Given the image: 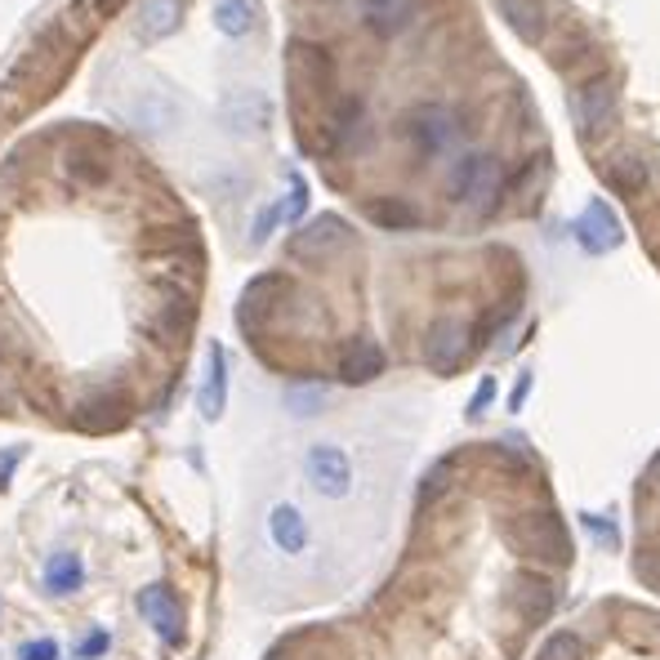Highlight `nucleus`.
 Wrapping results in <instances>:
<instances>
[{"mask_svg":"<svg viewBox=\"0 0 660 660\" xmlns=\"http://www.w3.org/2000/svg\"><path fill=\"white\" fill-rule=\"evenodd\" d=\"M192 299L187 295H170V299H161V308L152 312V321H148V335L157 340V344H166V349H174V344H183L187 340V330H192Z\"/></svg>","mask_w":660,"mask_h":660,"instance_id":"nucleus-10","label":"nucleus"},{"mask_svg":"<svg viewBox=\"0 0 660 660\" xmlns=\"http://www.w3.org/2000/svg\"><path fill=\"white\" fill-rule=\"evenodd\" d=\"M491 398H496V379H482V388L474 392V402H469V420H478L491 407Z\"/></svg>","mask_w":660,"mask_h":660,"instance_id":"nucleus-23","label":"nucleus"},{"mask_svg":"<svg viewBox=\"0 0 660 660\" xmlns=\"http://www.w3.org/2000/svg\"><path fill=\"white\" fill-rule=\"evenodd\" d=\"M540 660H589V642L576 629H558V634L545 638Z\"/></svg>","mask_w":660,"mask_h":660,"instance_id":"nucleus-17","label":"nucleus"},{"mask_svg":"<svg viewBox=\"0 0 660 660\" xmlns=\"http://www.w3.org/2000/svg\"><path fill=\"white\" fill-rule=\"evenodd\" d=\"M228 121H232V129H241V135H250V129H263V125H269V99H259V94H232Z\"/></svg>","mask_w":660,"mask_h":660,"instance_id":"nucleus-16","label":"nucleus"},{"mask_svg":"<svg viewBox=\"0 0 660 660\" xmlns=\"http://www.w3.org/2000/svg\"><path fill=\"white\" fill-rule=\"evenodd\" d=\"M384 366H388V353H384L375 340H366V335L349 340V344L340 349V357H335V375H340L344 384H371L375 375H384Z\"/></svg>","mask_w":660,"mask_h":660,"instance_id":"nucleus-8","label":"nucleus"},{"mask_svg":"<svg viewBox=\"0 0 660 660\" xmlns=\"http://www.w3.org/2000/svg\"><path fill=\"white\" fill-rule=\"evenodd\" d=\"M558 599H562V584H558L554 567H536V562H532V571H517L513 607H517V616H522L526 625L549 621L554 607H558Z\"/></svg>","mask_w":660,"mask_h":660,"instance_id":"nucleus-3","label":"nucleus"},{"mask_svg":"<svg viewBox=\"0 0 660 660\" xmlns=\"http://www.w3.org/2000/svg\"><path fill=\"white\" fill-rule=\"evenodd\" d=\"M269 540H273V549H277V554H286V558L308 554V540H312L308 517H304L291 500H282V504H273V509H269Z\"/></svg>","mask_w":660,"mask_h":660,"instance_id":"nucleus-7","label":"nucleus"},{"mask_svg":"<svg viewBox=\"0 0 660 660\" xmlns=\"http://www.w3.org/2000/svg\"><path fill=\"white\" fill-rule=\"evenodd\" d=\"M183 19V0H139V36L144 41H166Z\"/></svg>","mask_w":660,"mask_h":660,"instance_id":"nucleus-12","label":"nucleus"},{"mask_svg":"<svg viewBox=\"0 0 660 660\" xmlns=\"http://www.w3.org/2000/svg\"><path fill=\"white\" fill-rule=\"evenodd\" d=\"M41 580H45V589L49 593H77L81 584H86V562H81V554H49V562H45V571H41Z\"/></svg>","mask_w":660,"mask_h":660,"instance_id":"nucleus-13","label":"nucleus"},{"mask_svg":"<svg viewBox=\"0 0 660 660\" xmlns=\"http://www.w3.org/2000/svg\"><path fill=\"white\" fill-rule=\"evenodd\" d=\"M107 642H112V638H107V629H94V634H86V638H81L77 656H81V660H94V656H103V651H107Z\"/></svg>","mask_w":660,"mask_h":660,"instance_id":"nucleus-22","label":"nucleus"},{"mask_svg":"<svg viewBox=\"0 0 660 660\" xmlns=\"http://www.w3.org/2000/svg\"><path fill=\"white\" fill-rule=\"evenodd\" d=\"M576 241L589 254H612L625 241V224H621V215H612L607 202H589V210L576 219Z\"/></svg>","mask_w":660,"mask_h":660,"instance_id":"nucleus-6","label":"nucleus"},{"mask_svg":"<svg viewBox=\"0 0 660 660\" xmlns=\"http://www.w3.org/2000/svg\"><path fill=\"white\" fill-rule=\"evenodd\" d=\"M215 27L232 41L259 27V0H215Z\"/></svg>","mask_w":660,"mask_h":660,"instance_id":"nucleus-15","label":"nucleus"},{"mask_svg":"<svg viewBox=\"0 0 660 660\" xmlns=\"http://www.w3.org/2000/svg\"><path fill=\"white\" fill-rule=\"evenodd\" d=\"M562 86L589 174L660 273V0H491Z\"/></svg>","mask_w":660,"mask_h":660,"instance_id":"nucleus-1","label":"nucleus"},{"mask_svg":"<svg viewBox=\"0 0 660 660\" xmlns=\"http://www.w3.org/2000/svg\"><path fill=\"white\" fill-rule=\"evenodd\" d=\"M584 526H589V532L599 536L603 545H616V532H612V522H607V517H584Z\"/></svg>","mask_w":660,"mask_h":660,"instance_id":"nucleus-25","label":"nucleus"},{"mask_svg":"<svg viewBox=\"0 0 660 660\" xmlns=\"http://www.w3.org/2000/svg\"><path fill=\"white\" fill-rule=\"evenodd\" d=\"M224 407H228V353L224 344H210L206 375H202V388H196V411H202V420H219Z\"/></svg>","mask_w":660,"mask_h":660,"instance_id":"nucleus-9","label":"nucleus"},{"mask_svg":"<svg viewBox=\"0 0 660 660\" xmlns=\"http://www.w3.org/2000/svg\"><path fill=\"white\" fill-rule=\"evenodd\" d=\"M304 478L321 500H344L353 491V459L335 442H312L304 451Z\"/></svg>","mask_w":660,"mask_h":660,"instance_id":"nucleus-2","label":"nucleus"},{"mask_svg":"<svg viewBox=\"0 0 660 660\" xmlns=\"http://www.w3.org/2000/svg\"><path fill=\"white\" fill-rule=\"evenodd\" d=\"M62 174H68L72 183H81V187H103L112 179V161L94 144H72L68 152H62Z\"/></svg>","mask_w":660,"mask_h":660,"instance_id":"nucleus-11","label":"nucleus"},{"mask_svg":"<svg viewBox=\"0 0 660 660\" xmlns=\"http://www.w3.org/2000/svg\"><path fill=\"white\" fill-rule=\"evenodd\" d=\"M19 660H58V642L54 638H36L19 647Z\"/></svg>","mask_w":660,"mask_h":660,"instance_id":"nucleus-21","label":"nucleus"},{"mask_svg":"<svg viewBox=\"0 0 660 660\" xmlns=\"http://www.w3.org/2000/svg\"><path fill=\"white\" fill-rule=\"evenodd\" d=\"M526 388H532V375H522V379H517V388H513V398H509V407H513V411H517V407L526 402Z\"/></svg>","mask_w":660,"mask_h":660,"instance_id":"nucleus-26","label":"nucleus"},{"mask_svg":"<svg viewBox=\"0 0 660 660\" xmlns=\"http://www.w3.org/2000/svg\"><path fill=\"white\" fill-rule=\"evenodd\" d=\"M77 420L90 429V433H107V429H121V420H125V398L121 392H94V398H86L81 407H77Z\"/></svg>","mask_w":660,"mask_h":660,"instance_id":"nucleus-14","label":"nucleus"},{"mask_svg":"<svg viewBox=\"0 0 660 660\" xmlns=\"http://www.w3.org/2000/svg\"><path fill=\"white\" fill-rule=\"evenodd\" d=\"M326 398H330V392H326V384H295L291 392H286V407L295 411V416H317L321 407H326Z\"/></svg>","mask_w":660,"mask_h":660,"instance_id":"nucleus-18","label":"nucleus"},{"mask_svg":"<svg viewBox=\"0 0 660 660\" xmlns=\"http://www.w3.org/2000/svg\"><path fill=\"white\" fill-rule=\"evenodd\" d=\"M277 219H282V206H263L259 219H254V228H250V241L263 246V241H269V232L277 228Z\"/></svg>","mask_w":660,"mask_h":660,"instance_id":"nucleus-19","label":"nucleus"},{"mask_svg":"<svg viewBox=\"0 0 660 660\" xmlns=\"http://www.w3.org/2000/svg\"><path fill=\"white\" fill-rule=\"evenodd\" d=\"M304 210H308V187H304V179L295 174V179H291V202L282 206V219H299Z\"/></svg>","mask_w":660,"mask_h":660,"instance_id":"nucleus-20","label":"nucleus"},{"mask_svg":"<svg viewBox=\"0 0 660 660\" xmlns=\"http://www.w3.org/2000/svg\"><path fill=\"white\" fill-rule=\"evenodd\" d=\"M19 446H10V451H0V491L10 487V478H14V469H19Z\"/></svg>","mask_w":660,"mask_h":660,"instance_id":"nucleus-24","label":"nucleus"},{"mask_svg":"<svg viewBox=\"0 0 660 660\" xmlns=\"http://www.w3.org/2000/svg\"><path fill=\"white\" fill-rule=\"evenodd\" d=\"M125 116L135 121L144 135H166V129L174 125V116H179V107H174V99H170V90L161 81H144L135 94H129Z\"/></svg>","mask_w":660,"mask_h":660,"instance_id":"nucleus-5","label":"nucleus"},{"mask_svg":"<svg viewBox=\"0 0 660 660\" xmlns=\"http://www.w3.org/2000/svg\"><path fill=\"white\" fill-rule=\"evenodd\" d=\"M139 616L152 625V634L166 642V647H179L183 642V607L174 599L170 584H148L139 589Z\"/></svg>","mask_w":660,"mask_h":660,"instance_id":"nucleus-4","label":"nucleus"}]
</instances>
